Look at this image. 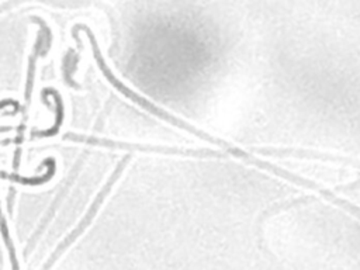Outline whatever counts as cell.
I'll return each instance as SVG.
<instances>
[{
    "label": "cell",
    "mask_w": 360,
    "mask_h": 270,
    "mask_svg": "<svg viewBox=\"0 0 360 270\" xmlns=\"http://www.w3.org/2000/svg\"><path fill=\"white\" fill-rule=\"evenodd\" d=\"M128 158L129 156H125V159H122L120 163H118V166L115 167V170H114V173L111 174V177H110V180L107 181V184L104 186V188L97 194V197H96V200L93 201V204H91V207H90V210L87 211V214L84 215V218L79 222V225L68 235V238L55 249V252L49 256V259L46 260V263L42 266V269L41 270H49L51 267H52V264L55 263V260L63 253V250L87 228V225H90V222H91V219H93V217L96 215V212L98 211V207L101 205V202H103V200L105 198V195L108 194V191H110V188H111V186L114 184V181H115V179L120 176V173H121V170L124 169V166L127 165V162H128Z\"/></svg>",
    "instance_id": "obj_1"
},
{
    "label": "cell",
    "mask_w": 360,
    "mask_h": 270,
    "mask_svg": "<svg viewBox=\"0 0 360 270\" xmlns=\"http://www.w3.org/2000/svg\"><path fill=\"white\" fill-rule=\"evenodd\" d=\"M3 239H4V243L7 246V250H8V256H10V263H11V270H20V266H18V260H17V256H15V249H14V245H13V240H10V235H8V229H7V224H6V219L3 218Z\"/></svg>",
    "instance_id": "obj_2"
}]
</instances>
